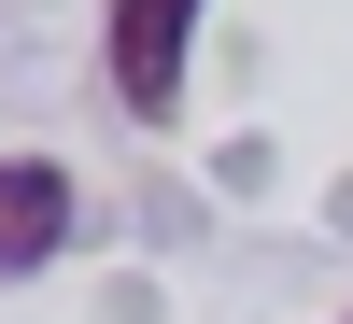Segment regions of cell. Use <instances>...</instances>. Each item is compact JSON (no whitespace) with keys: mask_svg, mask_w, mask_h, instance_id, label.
I'll use <instances>...</instances> for the list:
<instances>
[{"mask_svg":"<svg viewBox=\"0 0 353 324\" xmlns=\"http://www.w3.org/2000/svg\"><path fill=\"white\" fill-rule=\"evenodd\" d=\"M57 240H71V169L57 155H0V282L43 268Z\"/></svg>","mask_w":353,"mask_h":324,"instance_id":"cell-2","label":"cell"},{"mask_svg":"<svg viewBox=\"0 0 353 324\" xmlns=\"http://www.w3.org/2000/svg\"><path fill=\"white\" fill-rule=\"evenodd\" d=\"M184 56H198V0H113V99L128 113L184 99Z\"/></svg>","mask_w":353,"mask_h":324,"instance_id":"cell-1","label":"cell"}]
</instances>
